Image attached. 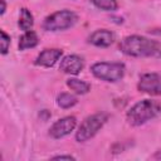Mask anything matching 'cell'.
Masks as SVG:
<instances>
[{
    "label": "cell",
    "mask_w": 161,
    "mask_h": 161,
    "mask_svg": "<svg viewBox=\"0 0 161 161\" xmlns=\"http://www.w3.org/2000/svg\"><path fill=\"white\" fill-rule=\"evenodd\" d=\"M118 48L125 55L132 58H161V44L143 35H127L119 42Z\"/></svg>",
    "instance_id": "1"
},
{
    "label": "cell",
    "mask_w": 161,
    "mask_h": 161,
    "mask_svg": "<svg viewBox=\"0 0 161 161\" xmlns=\"http://www.w3.org/2000/svg\"><path fill=\"white\" fill-rule=\"evenodd\" d=\"M137 89L150 96H161V75L157 73H143L140 75Z\"/></svg>",
    "instance_id": "7"
},
{
    "label": "cell",
    "mask_w": 161,
    "mask_h": 161,
    "mask_svg": "<svg viewBox=\"0 0 161 161\" xmlns=\"http://www.w3.org/2000/svg\"><path fill=\"white\" fill-rule=\"evenodd\" d=\"M161 113V103L155 99H141L126 113V121L132 127H138L156 118Z\"/></svg>",
    "instance_id": "2"
},
{
    "label": "cell",
    "mask_w": 161,
    "mask_h": 161,
    "mask_svg": "<svg viewBox=\"0 0 161 161\" xmlns=\"http://www.w3.org/2000/svg\"><path fill=\"white\" fill-rule=\"evenodd\" d=\"M0 4H1L0 15H4V14H5V11H6V3H5V0H0Z\"/></svg>",
    "instance_id": "18"
},
{
    "label": "cell",
    "mask_w": 161,
    "mask_h": 161,
    "mask_svg": "<svg viewBox=\"0 0 161 161\" xmlns=\"http://www.w3.org/2000/svg\"><path fill=\"white\" fill-rule=\"evenodd\" d=\"M0 48H1V54L5 55L8 54L9 52V48H10V43H11V39H10V35L6 34L4 30H0Z\"/></svg>",
    "instance_id": "16"
},
{
    "label": "cell",
    "mask_w": 161,
    "mask_h": 161,
    "mask_svg": "<svg viewBox=\"0 0 161 161\" xmlns=\"http://www.w3.org/2000/svg\"><path fill=\"white\" fill-rule=\"evenodd\" d=\"M77 127V118L74 116H65L55 121L50 128H49V136L54 140L63 138L68 135H70L74 128Z\"/></svg>",
    "instance_id": "6"
},
{
    "label": "cell",
    "mask_w": 161,
    "mask_h": 161,
    "mask_svg": "<svg viewBox=\"0 0 161 161\" xmlns=\"http://www.w3.org/2000/svg\"><path fill=\"white\" fill-rule=\"evenodd\" d=\"M18 25L23 31H28L31 30L34 26V16L30 13L29 9L26 8H21L19 11V20H18Z\"/></svg>",
    "instance_id": "13"
},
{
    "label": "cell",
    "mask_w": 161,
    "mask_h": 161,
    "mask_svg": "<svg viewBox=\"0 0 161 161\" xmlns=\"http://www.w3.org/2000/svg\"><path fill=\"white\" fill-rule=\"evenodd\" d=\"M126 67L121 62H97L92 64L91 73L107 83H116L125 77Z\"/></svg>",
    "instance_id": "3"
},
{
    "label": "cell",
    "mask_w": 161,
    "mask_h": 161,
    "mask_svg": "<svg viewBox=\"0 0 161 161\" xmlns=\"http://www.w3.org/2000/svg\"><path fill=\"white\" fill-rule=\"evenodd\" d=\"M91 1L97 9H101L104 11H114L118 9L117 0H91Z\"/></svg>",
    "instance_id": "15"
},
{
    "label": "cell",
    "mask_w": 161,
    "mask_h": 161,
    "mask_svg": "<svg viewBox=\"0 0 161 161\" xmlns=\"http://www.w3.org/2000/svg\"><path fill=\"white\" fill-rule=\"evenodd\" d=\"M52 160H75V157L72 155H57V156H53Z\"/></svg>",
    "instance_id": "17"
},
{
    "label": "cell",
    "mask_w": 161,
    "mask_h": 161,
    "mask_svg": "<svg viewBox=\"0 0 161 161\" xmlns=\"http://www.w3.org/2000/svg\"><path fill=\"white\" fill-rule=\"evenodd\" d=\"M151 157H152V158H155V160H161V150L156 151Z\"/></svg>",
    "instance_id": "19"
},
{
    "label": "cell",
    "mask_w": 161,
    "mask_h": 161,
    "mask_svg": "<svg viewBox=\"0 0 161 161\" xmlns=\"http://www.w3.org/2000/svg\"><path fill=\"white\" fill-rule=\"evenodd\" d=\"M67 87L73 91L75 94H87L89 91H91V84L79 79V78H75V77H72V78H68L67 79Z\"/></svg>",
    "instance_id": "12"
},
{
    "label": "cell",
    "mask_w": 161,
    "mask_h": 161,
    "mask_svg": "<svg viewBox=\"0 0 161 161\" xmlns=\"http://www.w3.org/2000/svg\"><path fill=\"white\" fill-rule=\"evenodd\" d=\"M63 55V50L58 48H49L40 52L35 59V65L43 67V68H50L53 67Z\"/></svg>",
    "instance_id": "9"
},
{
    "label": "cell",
    "mask_w": 161,
    "mask_h": 161,
    "mask_svg": "<svg viewBox=\"0 0 161 161\" xmlns=\"http://www.w3.org/2000/svg\"><path fill=\"white\" fill-rule=\"evenodd\" d=\"M83 68H84V60L82 57L77 54H69L63 57L59 64V70L70 75L79 74L83 70Z\"/></svg>",
    "instance_id": "8"
},
{
    "label": "cell",
    "mask_w": 161,
    "mask_h": 161,
    "mask_svg": "<svg viewBox=\"0 0 161 161\" xmlns=\"http://www.w3.org/2000/svg\"><path fill=\"white\" fill-rule=\"evenodd\" d=\"M38 43H39L38 34L34 30H28V31H24L21 34V36L19 38L18 48H19V50H26V49L35 48L38 45Z\"/></svg>",
    "instance_id": "11"
},
{
    "label": "cell",
    "mask_w": 161,
    "mask_h": 161,
    "mask_svg": "<svg viewBox=\"0 0 161 161\" xmlns=\"http://www.w3.org/2000/svg\"><path fill=\"white\" fill-rule=\"evenodd\" d=\"M108 118L109 114L106 112H98L86 117L75 132V140L78 142H86L93 138L98 133V131L106 125Z\"/></svg>",
    "instance_id": "4"
},
{
    "label": "cell",
    "mask_w": 161,
    "mask_h": 161,
    "mask_svg": "<svg viewBox=\"0 0 161 161\" xmlns=\"http://www.w3.org/2000/svg\"><path fill=\"white\" fill-rule=\"evenodd\" d=\"M78 103V98L72 94V93H68V92H63V93H59L57 96V104L63 108V109H68V108H72L74 107L75 104Z\"/></svg>",
    "instance_id": "14"
},
{
    "label": "cell",
    "mask_w": 161,
    "mask_h": 161,
    "mask_svg": "<svg viewBox=\"0 0 161 161\" xmlns=\"http://www.w3.org/2000/svg\"><path fill=\"white\" fill-rule=\"evenodd\" d=\"M113 42H114V35L108 29H97L88 36V43L98 48H107Z\"/></svg>",
    "instance_id": "10"
},
{
    "label": "cell",
    "mask_w": 161,
    "mask_h": 161,
    "mask_svg": "<svg viewBox=\"0 0 161 161\" xmlns=\"http://www.w3.org/2000/svg\"><path fill=\"white\" fill-rule=\"evenodd\" d=\"M78 21V15L72 10H58L43 20V29L47 31H63L70 29Z\"/></svg>",
    "instance_id": "5"
}]
</instances>
